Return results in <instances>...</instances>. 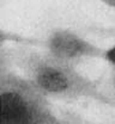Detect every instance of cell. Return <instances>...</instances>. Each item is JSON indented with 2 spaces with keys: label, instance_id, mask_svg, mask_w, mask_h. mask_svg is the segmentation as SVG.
I'll return each instance as SVG.
<instances>
[{
  "label": "cell",
  "instance_id": "5b68a950",
  "mask_svg": "<svg viewBox=\"0 0 115 124\" xmlns=\"http://www.w3.org/2000/svg\"><path fill=\"white\" fill-rule=\"evenodd\" d=\"M102 60L108 63L109 68H115V46L104 49V55Z\"/></svg>",
  "mask_w": 115,
  "mask_h": 124
},
{
  "label": "cell",
  "instance_id": "6da1fadb",
  "mask_svg": "<svg viewBox=\"0 0 115 124\" xmlns=\"http://www.w3.org/2000/svg\"><path fill=\"white\" fill-rule=\"evenodd\" d=\"M1 56L30 79L49 99L66 101L90 99L108 105L98 80L84 75L74 64L58 60L44 50L18 46L7 51L2 49Z\"/></svg>",
  "mask_w": 115,
  "mask_h": 124
},
{
  "label": "cell",
  "instance_id": "3957f363",
  "mask_svg": "<svg viewBox=\"0 0 115 124\" xmlns=\"http://www.w3.org/2000/svg\"><path fill=\"white\" fill-rule=\"evenodd\" d=\"M42 48L50 56L74 66L88 60H102L106 49L66 28L49 31L42 41Z\"/></svg>",
  "mask_w": 115,
  "mask_h": 124
},
{
  "label": "cell",
  "instance_id": "52a82bcc",
  "mask_svg": "<svg viewBox=\"0 0 115 124\" xmlns=\"http://www.w3.org/2000/svg\"><path fill=\"white\" fill-rule=\"evenodd\" d=\"M99 1H102L103 4H106V5H108V6L115 8V0H99Z\"/></svg>",
  "mask_w": 115,
  "mask_h": 124
},
{
  "label": "cell",
  "instance_id": "277c9868",
  "mask_svg": "<svg viewBox=\"0 0 115 124\" xmlns=\"http://www.w3.org/2000/svg\"><path fill=\"white\" fill-rule=\"evenodd\" d=\"M99 87L108 101V106H115V68H109L106 77L98 79Z\"/></svg>",
  "mask_w": 115,
  "mask_h": 124
},
{
  "label": "cell",
  "instance_id": "8992f818",
  "mask_svg": "<svg viewBox=\"0 0 115 124\" xmlns=\"http://www.w3.org/2000/svg\"><path fill=\"white\" fill-rule=\"evenodd\" d=\"M91 32L96 35H102V36H112L115 37V25L113 26H106V28H92Z\"/></svg>",
  "mask_w": 115,
  "mask_h": 124
},
{
  "label": "cell",
  "instance_id": "7a4b0ae2",
  "mask_svg": "<svg viewBox=\"0 0 115 124\" xmlns=\"http://www.w3.org/2000/svg\"><path fill=\"white\" fill-rule=\"evenodd\" d=\"M50 99L30 79L0 60V124H54Z\"/></svg>",
  "mask_w": 115,
  "mask_h": 124
}]
</instances>
